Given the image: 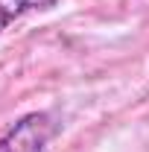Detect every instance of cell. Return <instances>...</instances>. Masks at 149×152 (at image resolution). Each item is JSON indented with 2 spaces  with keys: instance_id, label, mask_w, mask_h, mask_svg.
<instances>
[{
  "instance_id": "6da1fadb",
  "label": "cell",
  "mask_w": 149,
  "mask_h": 152,
  "mask_svg": "<svg viewBox=\"0 0 149 152\" xmlns=\"http://www.w3.org/2000/svg\"><path fill=\"white\" fill-rule=\"evenodd\" d=\"M61 129L56 114L50 111H29L18 117L6 132L0 134V152H44Z\"/></svg>"
},
{
  "instance_id": "7a4b0ae2",
  "label": "cell",
  "mask_w": 149,
  "mask_h": 152,
  "mask_svg": "<svg viewBox=\"0 0 149 152\" xmlns=\"http://www.w3.org/2000/svg\"><path fill=\"white\" fill-rule=\"evenodd\" d=\"M56 6V0H0V32L9 29V23L20 20L29 12H41Z\"/></svg>"
}]
</instances>
